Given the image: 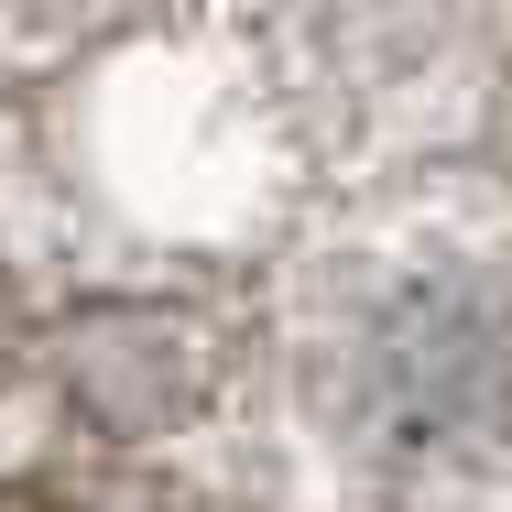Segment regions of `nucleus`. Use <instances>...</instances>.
<instances>
[{
    "instance_id": "nucleus-1",
    "label": "nucleus",
    "mask_w": 512,
    "mask_h": 512,
    "mask_svg": "<svg viewBox=\"0 0 512 512\" xmlns=\"http://www.w3.org/2000/svg\"><path fill=\"white\" fill-rule=\"evenodd\" d=\"M262 360L338 512H512V251L469 229L316 240Z\"/></svg>"
},
{
    "instance_id": "nucleus-3",
    "label": "nucleus",
    "mask_w": 512,
    "mask_h": 512,
    "mask_svg": "<svg viewBox=\"0 0 512 512\" xmlns=\"http://www.w3.org/2000/svg\"><path fill=\"white\" fill-rule=\"evenodd\" d=\"M22 33H109V22H131V11H153V0H0Z\"/></svg>"
},
{
    "instance_id": "nucleus-2",
    "label": "nucleus",
    "mask_w": 512,
    "mask_h": 512,
    "mask_svg": "<svg viewBox=\"0 0 512 512\" xmlns=\"http://www.w3.org/2000/svg\"><path fill=\"white\" fill-rule=\"evenodd\" d=\"M251 11L284 55V88L349 142L447 88L491 22V0H251Z\"/></svg>"
},
{
    "instance_id": "nucleus-4",
    "label": "nucleus",
    "mask_w": 512,
    "mask_h": 512,
    "mask_svg": "<svg viewBox=\"0 0 512 512\" xmlns=\"http://www.w3.org/2000/svg\"><path fill=\"white\" fill-rule=\"evenodd\" d=\"M480 153H491V186L512 207V55L491 66V88H480Z\"/></svg>"
}]
</instances>
